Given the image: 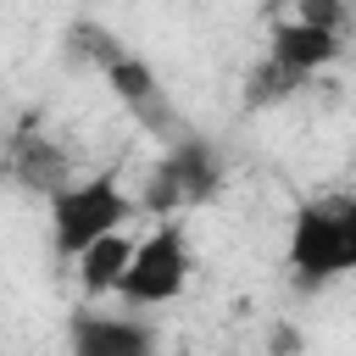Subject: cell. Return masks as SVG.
<instances>
[{"label": "cell", "instance_id": "11", "mask_svg": "<svg viewBox=\"0 0 356 356\" xmlns=\"http://www.w3.org/2000/svg\"><path fill=\"white\" fill-rule=\"evenodd\" d=\"M295 17H300V22H312V28L345 33V6H334V0H300V6H295Z\"/></svg>", "mask_w": 356, "mask_h": 356}, {"label": "cell", "instance_id": "2", "mask_svg": "<svg viewBox=\"0 0 356 356\" xmlns=\"http://www.w3.org/2000/svg\"><path fill=\"white\" fill-rule=\"evenodd\" d=\"M289 267L300 289H323L356 267V200L328 195L295 211L289 222Z\"/></svg>", "mask_w": 356, "mask_h": 356}, {"label": "cell", "instance_id": "7", "mask_svg": "<svg viewBox=\"0 0 356 356\" xmlns=\"http://www.w3.org/2000/svg\"><path fill=\"white\" fill-rule=\"evenodd\" d=\"M67 345H72V356H156V328H150L145 317L72 312Z\"/></svg>", "mask_w": 356, "mask_h": 356}, {"label": "cell", "instance_id": "9", "mask_svg": "<svg viewBox=\"0 0 356 356\" xmlns=\"http://www.w3.org/2000/svg\"><path fill=\"white\" fill-rule=\"evenodd\" d=\"M128 256H134V239H128V234H106V239H95V245L72 261V267H78V289H83L89 300H95V295H117Z\"/></svg>", "mask_w": 356, "mask_h": 356}, {"label": "cell", "instance_id": "4", "mask_svg": "<svg viewBox=\"0 0 356 356\" xmlns=\"http://www.w3.org/2000/svg\"><path fill=\"white\" fill-rule=\"evenodd\" d=\"M189 273H195V256H189V234L178 222H156L128 267H122V284H117V300L122 306H167L189 289Z\"/></svg>", "mask_w": 356, "mask_h": 356}, {"label": "cell", "instance_id": "5", "mask_svg": "<svg viewBox=\"0 0 356 356\" xmlns=\"http://www.w3.org/2000/svg\"><path fill=\"white\" fill-rule=\"evenodd\" d=\"M100 72H106V83H111V95L150 128V134H161V139H178V117H172V100H167V89H161V78H156V67L145 61V56H134L128 44L122 50H111L106 61H100Z\"/></svg>", "mask_w": 356, "mask_h": 356}, {"label": "cell", "instance_id": "3", "mask_svg": "<svg viewBox=\"0 0 356 356\" xmlns=\"http://www.w3.org/2000/svg\"><path fill=\"white\" fill-rule=\"evenodd\" d=\"M217 189H222V156H217V145L200 139V134H178V139H167V150H161V161H156V172L145 184V206L172 222L178 211L206 206Z\"/></svg>", "mask_w": 356, "mask_h": 356}, {"label": "cell", "instance_id": "6", "mask_svg": "<svg viewBox=\"0 0 356 356\" xmlns=\"http://www.w3.org/2000/svg\"><path fill=\"white\" fill-rule=\"evenodd\" d=\"M345 56V33H328V28H312L300 17H278L273 33H267V61L284 67L289 78L312 83L323 67H334Z\"/></svg>", "mask_w": 356, "mask_h": 356}, {"label": "cell", "instance_id": "12", "mask_svg": "<svg viewBox=\"0 0 356 356\" xmlns=\"http://www.w3.org/2000/svg\"><path fill=\"white\" fill-rule=\"evenodd\" d=\"M267 350H273V356H300V328L278 323V328L267 334Z\"/></svg>", "mask_w": 356, "mask_h": 356}, {"label": "cell", "instance_id": "13", "mask_svg": "<svg viewBox=\"0 0 356 356\" xmlns=\"http://www.w3.org/2000/svg\"><path fill=\"white\" fill-rule=\"evenodd\" d=\"M184 356H195V350H184Z\"/></svg>", "mask_w": 356, "mask_h": 356}, {"label": "cell", "instance_id": "1", "mask_svg": "<svg viewBox=\"0 0 356 356\" xmlns=\"http://www.w3.org/2000/svg\"><path fill=\"white\" fill-rule=\"evenodd\" d=\"M134 211H139V200L117 184V172L72 178L67 189L50 195V239H56V256L61 261H78L95 239L122 234V222H134Z\"/></svg>", "mask_w": 356, "mask_h": 356}, {"label": "cell", "instance_id": "10", "mask_svg": "<svg viewBox=\"0 0 356 356\" xmlns=\"http://www.w3.org/2000/svg\"><path fill=\"white\" fill-rule=\"evenodd\" d=\"M300 89V78H289L284 67H273L267 56L250 67V78H245V106H284L289 95Z\"/></svg>", "mask_w": 356, "mask_h": 356}, {"label": "cell", "instance_id": "8", "mask_svg": "<svg viewBox=\"0 0 356 356\" xmlns=\"http://www.w3.org/2000/svg\"><path fill=\"white\" fill-rule=\"evenodd\" d=\"M6 172L22 189H33V195H56V189L72 184V161H67V150L50 134H17L11 156H6Z\"/></svg>", "mask_w": 356, "mask_h": 356}]
</instances>
